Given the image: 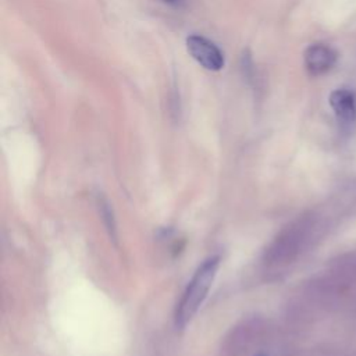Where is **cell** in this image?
Wrapping results in <instances>:
<instances>
[{
	"mask_svg": "<svg viewBox=\"0 0 356 356\" xmlns=\"http://www.w3.org/2000/svg\"><path fill=\"white\" fill-rule=\"evenodd\" d=\"M220 267V256H210L203 260L188 281L175 307V327L185 328L206 300Z\"/></svg>",
	"mask_w": 356,
	"mask_h": 356,
	"instance_id": "1",
	"label": "cell"
},
{
	"mask_svg": "<svg viewBox=\"0 0 356 356\" xmlns=\"http://www.w3.org/2000/svg\"><path fill=\"white\" fill-rule=\"evenodd\" d=\"M338 61L337 50L323 42L312 43L303 53L305 68L312 76H321L330 72Z\"/></svg>",
	"mask_w": 356,
	"mask_h": 356,
	"instance_id": "2",
	"label": "cell"
},
{
	"mask_svg": "<svg viewBox=\"0 0 356 356\" xmlns=\"http://www.w3.org/2000/svg\"><path fill=\"white\" fill-rule=\"evenodd\" d=\"M188 53L206 70L220 71L224 67L222 51L209 39L200 35H191L186 39Z\"/></svg>",
	"mask_w": 356,
	"mask_h": 356,
	"instance_id": "3",
	"label": "cell"
},
{
	"mask_svg": "<svg viewBox=\"0 0 356 356\" xmlns=\"http://www.w3.org/2000/svg\"><path fill=\"white\" fill-rule=\"evenodd\" d=\"M328 102L337 120L342 125L350 127L356 121V96L350 89L338 88L332 90Z\"/></svg>",
	"mask_w": 356,
	"mask_h": 356,
	"instance_id": "4",
	"label": "cell"
},
{
	"mask_svg": "<svg viewBox=\"0 0 356 356\" xmlns=\"http://www.w3.org/2000/svg\"><path fill=\"white\" fill-rule=\"evenodd\" d=\"M163 1L170 4V6H172V7H177V8H179V7H182L185 4V0H163Z\"/></svg>",
	"mask_w": 356,
	"mask_h": 356,
	"instance_id": "5",
	"label": "cell"
},
{
	"mask_svg": "<svg viewBox=\"0 0 356 356\" xmlns=\"http://www.w3.org/2000/svg\"><path fill=\"white\" fill-rule=\"evenodd\" d=\"M254 356H267V355H264V353H257V355H254Z\"/></svg>",
	"mask_w": 356,
	"mask_h": 356,
	"instance_id": "6",
	"label": "cell"
}]
</instances>
